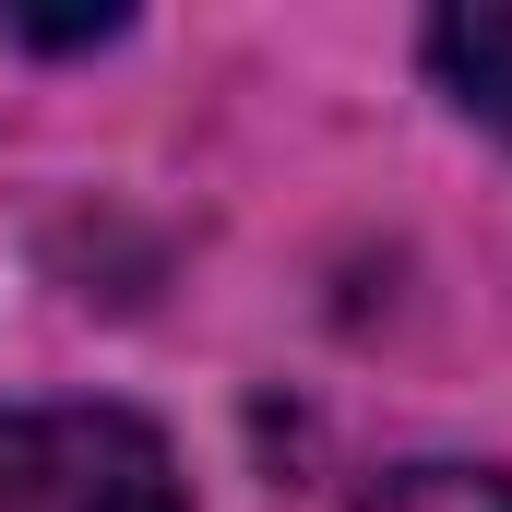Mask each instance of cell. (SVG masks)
Returning a JSON list of instances; mask_svg holds the SVG:
<instances>
[{
  "label": "cell",
  "instance_id": "cell-1",
  "mask_svg": "<svg viewBox=\"0 0 512 512\" xmlns=\"http://www.w3.org/2000/svg\"><path fill=\"white\" fill-rule=\"evenodd\" d=\"M0 512H191V489H179V453L120 405H12Z\"/></svg>",
  "mask_w": 512,
  "mask_h": 512
},
{
  "label": "cell",
  "instance_id": "cell-2",
  "mask_svg": "<svg viewBox=\"0 0 512 512\" xmlns=\"http://www.w3.org/2000/svg\"><path fill=\"white\" fill-rule=\"evenodd\" d=\"M429 72L465 120L512 131V12H441L429 24Z\"/></svg>",
  "mask_w": 512,
  "mask_h": 512
},
{
  "label": "cell",
  "instance_id": "cell-3",
  "mask_svg": "<svg viewBox=\"0 0 512 512\" xmlns=\"http://www.w3.org/2000/svg\"><path fill=\"white\" fill-rule=\"evenodd\" d=\"M358 512H512V477H489V465H405Z\"/></svg>",
  "mask_w": 512,
  "mask_h": 512
},
{
  "label": "cell",
  "instance_id": "cell-4",
  "mask_svg": "<svg viewBox=\"0 0 512 512\" xmlns=\"http://www.w3.org/2000/svg\"><path fill=\"white\" fill-rule=\"evenodd\" d=\"M12 36H36V48H96V36H120V12H12Z\"/></svg>",
  "mask_w": 512,
  "mask_h": 512
}]
</instances>
